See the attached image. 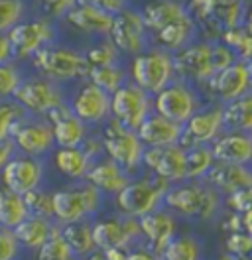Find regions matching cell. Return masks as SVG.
<instances>
[{"label": "cell", "instance_id": "34", "mask_svg": "<svg viewBox=\"0 0 252 260\" xmlns=\"http://www.w3.org/2000/svg\"><path fill=\"white\" fill-rule=\"evenodd\" d=\"M225 126L227 130L252 132V91L225 105Z\"/></svg>", "mask_w": 252, "mask_h": 260}, {"label": "cell", "instance_id": "31", "mask_svg": "<svg viewBox=\"0 0 252 260\" xmlns=\"http://www.w3.org/2000/svg\"><path fill=\"white\" fill-rule=\"evenodd\" d=\"M55 225H57V223H53L51 219L28 215L20 225L14 227V235L22 246L32 248V250H38V248L51 237Z\"/></svg>", "mask_w": 252, "mask_h": 260}, {"label": "cell", "instance_id": "9", "mask_svg": "<svg viewBox=\"0 0 252 260\" xmlns=\"http://www.w3.org/2000/svg\"><path fill=\"white\" fill-rule=\"evenodd\" d=\"M12 99L32 116H47L53 109L67 103L61 83L40 73L24 77Z\"/></svg>", "mask_w": 252, "mask_h": 260}, {"label": "cell", "instance_id": "5", "mask_svg": "<svg viewBox=\"0 0 252 260\" xmlns=\"http://www.w3.org/2000/svg\"><path fill=\"white\" fill-rule=\"evenodd\" d=\"M128 77L134 85H138L140 89L154 97L177 79L173 69V53L158 46H150L130 59Z\"/></svg>", "mask_w": 252, "mask_h": 260}, {"label": "cell", "instance_id": "48", "mask_svg": "<svg viewBox=\"0 0 252 260\" xmlns=\"http://www.w3.org/2000/svg\"><path fill=\"white\" fill-rule=\"evenodd\" d=\"M223 203L235 213H244L252 207V189H240L223 197Z\"/></svg>", "mask_w": 252, "mask_h": 260}, {"label": "cell", "instance_id": "21", "mask_svg": "<svg viewBox=\"0 0 252 260\" xmlns=\"http://www.w3.org/2000/svg\"><path fill=\"white\" fill-rule=\"evenodd\" d=\"M140 221V233L142 237L146 241V246L162 256V252L166 250V246L172 243V239L177 235V219L175 215L170 213L168 209L160 207L158 211L148 213L138 219Z\"/></svg>", "mask_w": 252, "mask_h": 260}, {"label": "cell", "instance_id": "18", "mask_svg": "<svg viewBox=\"0 0 252 260\" xmlns=\"http://www.w3.org/2000/svg\"><path fill=\"white\" fill-rule=\"evenodd\" d=\"M185 158L187 150L181 144L172 146H156L144 150V168L168 183L185 181Z\"/></svg>", "mask_w": 252, "mask_h": 260}, {"label": "cell", "instance_id": "17", "mask_svg": "<svg viewBox=\"0 0 252 260\" xmlns=\"http://www.w3.org/2000/svg\"><path fill=\"white\" fill-rule=\"evenodd\" d=\"M140 237V221L136 217H126V215L118 213L112 217L97 219L93 223V239L97 250L130 246Z\"/></svg>", "mask_w": 252, "mask_h": 260}, {"label": "cell", "instance_id": "37", "mask_svg": "<svg viewBox=\"0 0 252 260\" xmlns=\"http://www.w3.org/2000/svg\"><path fill=\"white\" fill-rule=\"evenodd\" d=\"M85 53V59L89 69L93 67H105V65H114V63H122V53L120 49L112 44L109 36L107 38H99V42H93L91 46L83 49Z\"/></svg>", "mask_w": 252, "mask_h": 260}, {"label": "cell", "instance_id": "25", "mask_svg": "<svg viewBox=\"0 0 252 260\" xmlns=\"http://www.w3.org/2000/svg\"><path fill=\"white\" fill-rule=\"evenodd\" d=\"M140 136L142 144L146 148L156 146H172L181 142V134H183V124L173 122L170 118L158 114L156 111L150 114L140 126L136 128Z\"/></svg>", "mask_w": 252, "mask_h": 260}, {"label": "cell", "instance_id": "12", "mask_svg": "<svg viewBox=\"0 0 252 260\" xmlns=\"http://www.w3.org/2000/svg\"><path fill=\"white\" fill-rule=\"evenodd\" d=\"M173 69L175 77L201 87L209 81L217 71L213 63V42L197 38L189 46L173 53Z\"/></svg>", "mask_w": 252, "mask_h": 260}, {"label": "cell", "instance_id": "51", "mask_svg": "<svg viewBox=\"0 0 252 260\" xmlns=\"http://www.w3.org/2000/svg\"><path fill=\"white\" fill-rule=\"evenodd\" d=\"M126 260H162V258L158 254H154L148 246H144V248H130Z\"/></svg>", "mask_w": 252, "mask_h": 260}, {"label": "cell", "instance_id": "22", "mask_svg": "<svg viewBox=\"0 0 252 260\" xmlns=\"http://www.w3.org/2000/svg\"><path fill=\"white\" fill-rule=\"evenodd\" d=\"M46 118L51 122L57 148L81 146L83 140L89 136V124H85L79 116L73 114L69 103H63L57 109H53Z\"/></svg>", "mask_w": 252, "mask_h": 260}, {"label": "cell", "instance_id": "13", "mask_svg": "<svg viewBox=\"0 0 252 260\" xmlns=\"http://www.w3.org/2000/svg\"><path fill=\"white\" fill-rule=\"evenodd\" d=\"M154 113V97L132 81L124 83L110 95V114L126 128L136 130Z\"/></svg>", "mask_w": 252, "mask_h": 260}, {"label": "cell", "instance_id": "4", "mask_svg": "<svg viewBox=\"0 0 252 260\" xmlns=\"http://www.w3.org/2000/svg\"><path fill=\"white\" fill-rule=\"evenodd\" d=\"M172 183L156 178L148 172V176H134L122 191L114 195V207L120 215L140 219L148 213L164 207V195Z\"/></svg>", "mask_w": 252, "mask_h": 260}, {"label": "cell", "instance_id": "23", "mask_svg": "<svg viewBox=\"0 0 252 260\" xmlns=\"http://www.w3.org/2000/svg\"><path fill=\"white\" fill-rule=\"evenodd\" d=\"M63 22L79 34L93 36V38H107L110 34V28H112L114 16L109 14V12H103V10L94 8L91 4L77 2V6H73L67 12Z\"/></svg>", "mask_w": 252, "mask_h": 260}, {"label": "cell", "instance_id": "53", "mask_svg": "<svg viewBox=\"0 0 252 260\" xmlns=\"http://www.w3.org/2000/svg\"><path fill=\"white\" fill-rule=\"evenodd\" d=\"M128 252H130V246H116V248L103 250V254H105L107 260H126L128 258Z\"/></svg>", "mask_w": 252, "mask_h": 260}, {"label": "cell", "instance_id": "46", "mask_svg": "<svg viewBox=\"0 0 252 260\" xmlns=\"http://www.w3.org/2000/svg\"><path fill=\"white\" fill-rule=\"evenodd\" d=\"M77 2L79 0H38L42 14L51 18V20H55V22L67 16V12L73 6H77Z\"/></svg>", "mask_w": 252, "mask_h": 260}, {"label": "cell", "instance_id": "58", "mask_svg": "<svg viewBox=\"0 0 252 260\" xmlns=\"http://www.w3.org/2000/svg\"><path fill=\"white\" fill-rule=\"evenodd\" d=\"M219 260H235V258H233V256H231V254H225V256H220Z\"/></svg>", "mask_w": 252, "mask_h": 260}, {"label": "cell", "instance_id": "7", "mask_svg": "<svg viewBox=\"0 0 252 260\" xmlns=\"http://www.w3.org/2000/svg\"><path fill=\"white\" fill-rule=\"evenodd\" d=\"M101 138H103L107 158L114 160L120 168H124L132 178L140 174L142 166H144L142 160H144L146 146L142 144L136 130L126 128L124 124H120L118 120H114L110 116L109 120L103 124Z\"/></svg>", "mask_w": 252, "mask_h": 260}, {"label": "cell", "instance_id": "40", "mask_svg": "<svg viewBox=\"0 0 252 260\" xmlns=\"http://www.w3.org/2000/svg\"><path fill=\"white\" fill-rule=\"evenodd\" d=\"M36 260H77V256L73 254V250L63 239L59 223L55 225L51 237L36 250Z\"/></svg>", "mask_w": 252, "mask_h": 260}, {"label": "cell", "instance_id": "47", "mask_svg": "<svg viewBox=\"0 0 252 260\" xmlns=\"http://www.w3.org/2000/svg\"><path fill=\"white\" fill-rule=\"evenodd\" d=\"M20 246L22 244L16 239L14 229L0 227V260H16Z\"/></svg>", "mask_w": 252, "mask_h": 260}, {"label": "cell", "instance_id": "43", "mask_svg": "<svg viewBox=\"0 0 252 260\" xmlns=\"http://www.w3.org/2000/svg\"><path fill=\"white\" fill-rule=\"evenodd\" d=\"M22 81H24V71L20 67V61L10 59L0 63V101L14 97Z\"/></svg>", "mask_w": 252, "mask_h": 260}, {"label": "cell", "instance_id": "16", "mask_svg": "<svg viewBox=\"0 0 252 260\" xmlns=\"http://www.w3.org/2000/svg\"><path fill=\"white\" fill-rule=\"evenodd\" d=\"M227 130L225 126V105L213 103L209 107H201L197 113L183 124L181 146L191 148L197 144H213L220 134Z\"/></svg>", "mask_w": 252, "mask_h": 260}, {"label": "cell", "instance_id": "56", "mask_svg": "<svg viewBox=\"0 0 252 260\" xmlns=\"http://www.w3.org/2000/svg\"><path fill=\"white\" fill-rule=\"evenodd\" d=\"M244 24H246V28L252 32V2L248 4V12H246V20H244Z\"/></svg>", "mask_w": 252, "mask_h": 260}, {"label": "cell", "instance_id": "24", "mask_svg": "<svg viewBox=\"0 0 252 260\" xmlns=\"http://www.w3.org/2000/svg\"><path fill=\"white\" fill-rule=\"evenodd\" d=\"M211 148L217 162L252 166V132L225 130Z\"/></svg>", "mask_w": 252, "mask_h": 260}, {"label": "cell", "instance_id": "57", "mask_svg": "<svg viewBox=\"0 0 252 260\" xmlns=\"http://www.w3.org/2000/svg\"><path fill=\"white\" fill-rule=\"evenodd\" d=\"M246 67H248V75H250V81H252V59L246 61Z\"/></svg>", "mask_w": 252, "mask_h": 260}, {"label": "cell", "instance_id": "54", "mask_svg": "<svg viewBox=\"0 0 252 260\" xmlns=\"http://www.w3.org/2000/svg\"><path fill=\"white\" fill-rule=\"evenodd\" d=\"M240 217H242V231L252 235V207L246 209L244 213H240Z\"/></svg>", "mask_w": 252, "mask_h": 260}, {"label": "cell", "instance_id": "8", "mask_svg": "<svg viewBox=\"0 0 252 260\" xmlns=\"http://www.w3.org/2000/svg\"><path fill=\"white\" fill-rule=\"evenodd\" d=\"M57 38H59V30L55 20L44 14L24 18L18 26L8 32V40H10L16 61H30L42 48L57 42Z\"/></svg>", "mask_w": 252, "mask_h": 260}, {"label": "cell", "instance_id": "26", "mask_svg": "<svg viewBox=\"0 0 252 260\" xmlns=\"http://www.w3.org/2000/svg\"><path fill=\"white\" fill-rule=\"evenodd\" d=\"M205 181L213 185L223 197L240 189H252V166L217 162L207 174Z\"/></svg>", "mask_w": 252, "mask_h": 260}, {"label": "cell", "instance_id": "2", "mask_svg": "<svg viewBox=\"0 0 252 260\" xmlns=\"http://www.w3.org/2000/svg\"><path fill=\"white\" fill-rule=\"evenodd\" d=\"M248 0H189L187 10L197 22L199 38L219 42L229 28L244 24Z\"/></svg>", "mask_w": 252, "mask_h": 260}, {"label": "cell", "instance_id": "1", "mask_svg": "<svg viewBox=\"0 0 252 260\" xmlns=\"http://www.w3.org/2000/svg\"><path fill=\"white\" fill-rule=\"evenodd\" d=\"M164 209L187 221H213L223 209V195L205 179H185L168 187Z\"/></svg>", "mask_w": 252, "mask_h": 260}, {"label": "cell", "instance_id": "45", "mask_svg": "<svg viewBox=\"0 0 252 260\" xmlns=\"http://www.w3.org/2000/svg\"><path fill=\"white\" fill-rule=\"evenodd\" d=\"M225 248L233 258H248L252 256V235L246 231H233L225 239Z\"/></svg>", "mask_w": 252, "mask_h": 260}, {"label": "cell", "instance_id": "10", "mask_svg": "<svg viewBox=\"0 0 252 260\" xmlns=\"http://www.w3.org/2000/svg\"><path fill=\"white\" fill-rule=\"evenodd\" d=\"M201 107L203 99L197 91V85L183 79H175L154 95V111L179 124H185Z\"/></svg>", "mask_w": 252, "mask_h": 260}, {"label": "cell", "instance_id": "32", "mask_svg": "<svg viewBox=\"0 0 252 260\" xmlns=\"http://www.w3.org/2000/svg\"><path fill=\"white\" fill-rule=\"evenodd\" d=\"M59 231H61L65 243L69 244V248L73 250V254L77 258H85V256H89L91 252L97 250L93 239V223L89 219L59 225Z\"/></svg>", "mask_w": 252, "mask_h": 260}, {"label": "cell", "instance_id": "41", "mask_svg": "<svg viewBox=\"0 0 252 260\" xmlns=\"http://www.w3.org/2000/svg\"><path fill=\"white\" fill-rule=\"evenodd\" d=\"M28 116V113L16 103L14 99H4L0 101V142L10 140L16 124Z\"/></svg>", "mask_w": 252, "mask_h": 260}, {"label": "cell", "instance_id": "30", "mask_svg": "<svg viewBox=\"0 0 252 260\" xmlns=\"http://www.w3.org/2000/svg\"><path fill=\"white\" fill-rule=\"evenodd\" d=\"M93 160L83 152L81 146L73 148H57L53 152V166L55 170L71 181H83L87 178V172Z\"/></svg>", "mask_w": 252, "mask_h": 260}, {"label": "cell", "instance_id": "6", "mask_svg": "<svg viewBox=\"0 0 252 260\" xmlns=\"http://www.w3.org/2000/svg\"><path fill=\"white\" fill-rule=\"evenodd\" d=\"M105 193L87 179L53 191V219L65 225L81 219H91L103 209Z\"/></svg>", "mask_w": 252, "mask_h": 260}, {"label": "cell", "instance_id": "28", "mask_svg": "<svg viewBox=\"0 0 252 260\" xmlns=\"http://www.w3.org/2000/svg\"><path fill=\"white\" fill-rule=\"evenodd\" d=\"M197 38H199L197 22L193 20L191 14H187L185 18H181V20H177V22L152 34V46H158V48L166 49L170 53H177L179 49L189 46Z\"/></svg>", "mask_w": 252, "mask_h": 260}, {"label": "cell", "instance_id": "3", "mask_svg": "<svg viewBox=\"0 0 252 260\" xmlns=\"http://www.w3.org/2000/svg\"><path fill=\"white\" fill-rule=\"evenodd\" d=\"M30 61L36 73L49 77L61 85L83 81L89 75V65L85 59V53L81 49L65 46L59 42H53L46 48H42Z\"/></svg>", "mask_w": 252, "mask_h": 260}, {"label": "cell", "instance_id": "39", "mask_svg": "<svg viewBox=\"0 0 252 260\" xmlns=\"http://www.w3.org/2000/svg\"><path fill=\"white\" fill-rule=\"evenodd\" d=\"M220 42H225L229 48L235 51L238 61H250L252 59V32L246 28V24H240L235 28H229L223 34Z\"/></svg>", "mask_w": 252, "mask_h": 260}, {"label": "cell", "instance_id": "27", "mask_svg": "<svg viewBox=\"0 0 252 260\" xmlns=\"http://www.w3.org/2000/svg\"><path fill=\"white\" fill-rule=\"evenodd\" d=\"M85 179L89 183H93L94 187L105 195H116L130 183L132 176L126 172L124 168H120L114 160L103 156V158H99L91 164Z\"/></svg>", "mask_w": 252, "mask_h": 260}, {"label": "cell", "instance_id": "33", "mask_svg": "<svg viewBox=\"0 0 252 260\" xmlns=\"http://www.w3.org/2000/svg\"><path fill=\"white\" fill-rule=\"evenodd\" d=\"M26 217H28V209L24 203V195L2 185L0 187V227L14 229Z\"/></svg>", "mask_w": 252, "mask_h": 260}, {"label": "cell", "instance_id": "36", "mask_svg": "<svg viewBox=\"0 0 252 260\" xmlns=\"http://www.w3.org/2000/svg\"><path fill=\"white\" fill-rule=\"evenodd\" d=\"M87 79L91 83H94L97 87H101L103 91H107L109 95H112V93L118 91L124 83L130 81L128 69H126L122 63L105 65V67H93V69H89Z\"/></svg>", "mask_w": 252, "mask_h": 260}, {"label": "cell", "instance_id": "59", "mask_svg": "<svg viewBox=\"0 0 252 260\" xmlns=\"http://www.w3.org/2000/svg\"><path fill=\"white\" fill-rule=\"evenodd\" d=\"M235 260H252V256H248V258H235Z\"/></svg>", "mask_w": 252, "mask_h": 260}, {"label": "cell", "instance_id": "11", "mask_svg": "<svg viewBox=\"0 0 252 260\" xmlns=\"http://www.w3.org/2000/svg\"><path fill=\"white\" fill-rule=\"evenodd\" d=\"M109 38L120 49V53L128 57H134L152 46L150 30L144 22L140 8L136 6H128L114 16Z\"/></svg>", "mask_w": 252, "mask_h": 260}, {"label": "cell", "instance_id": "14", "mask_svg": "<svg viewBox=\"0 0 252 260\" xmlns=\"http://www.w3.org/2000/svg\"><path fill=\"white\" fill-rule=\"evenodd\" d=\"M10 140L14 142L16 150L34 158H44L55 148L53 128L46 116H24L16 124Z\"/></svg>", "mask_w": 252, "mask_h": 260}, {"label": "cell", "instance_id": "42", "mask_svg": "<svg viewBox=\"0 0 252 260\" xmlns=\"http://www.w3.org/2000/svg\"><path fill=\"white\" fill-rule=\"evenodd\" d=\"M24 18H28L26 0H0V36L8 34Z\"/></svg>", "mask_w": 252, "mask_h": 260}, {"label": "cell", "instance_id": "50", "mask_svg": "<svg viewBox=\"0 0 252 260\" xmlns=\"http://www.w3.org/2000/svg\"><path fill=\"white\" fill-rule=\"evenodd\" d=\"M14 152H16V146L12 140L0 142V172H2V168H4L6 164L10 162V158L14 156Z\"/></svg>", "mask_w": 252, "mask_h": 260}, {"label": "cell", "instance_id": "20", "mask_svg": "<svg viewBox=\"0 0 252 260\" xmlns=\"http://www.w3.org/2000/svg\"><path fill=\"white\" fill-rule=\"evenodd\" d=\"M44 176H46V168L42 158H34L26 154L12 156L10 162L2 168V183L20 195L28 193L36 187H42Z\"/></svg>", "mask_w": 252, "mask_h": 260}, {"label": "cell", "instance_id": "52", "mask_svg": "<svg viewBox=\"0 0 252 260\" xmlns=\"http://www.w3.org/2000/svg\"><path fill=\"white\" fill-rule=\"evenodd\" d=\"M10 59H14L12 46H10L8 34H2V36H0V63H4V61H10Z\"/></svg>", "mask_w": 252, "mask_h": 260}, {"label": "cell", "instance_id": "29", "mask_svg": "<svg viewBox=\"0 0 252 260\" xmlns=\"http://www.w3.org/2000/svg\"><path fill=\"white\" fill-rule=\"evenodd\" d=\"M150 36L189 14L187 2L181 0H148L140 8Z\"/></svg>", "mask_w": 252, "mask_h": 260}, {"label": "cell", "instance_id": "35", "mask_svg": "<svg viewBox=\"0 0 252 260\" xmlns=\"http://www.w3.org/2000/svg\"><path fill=\"white\" fill-rule=\"evenodd\" d=\"M185 179H205L211 168L217 164L213 148L209 144H197V146L185 148Z\"/></svg>", "mask_w": 252, "mask_h": 260}, {"label": "cell", "instance_id": "55", "mask_svg": "<svg viewBox=\"0 0 252 260\" xmlns=\"http://www.w3.org/2000/svg\"><path fill=\"white\" fill-rule=\"evenodd\" d=\"M83 260H107L105 258V254H103V250H94V252H91L89 256H85Z\"/></svg>", "mask_w": 252, "mask_h": 260}, {"label": "cell", "instance_id": "38", "mask_svg": "<svg viewBox=\"0 0 252 260\" xmlns=\"http://www.w3.org/2000/svg\"><path fill=\"white\" fill-rule=\"evenodd\" d=\"M203 246L193 235H175L162 252V260H201Z\"/></svg>", "mask_w": 252, "mask_h": 260}, {"label": "cell", "instance_id": "49", "mask_svg": "<svg viewBox=\"0 0 252 260\" xmlns=\"http://www.w3.org/2000/svg\"><path fill=\"white\" fill-rule=\"evenodd\" d=\"M79 2L91 4V6L103 10V12H109L112 16H116L118 12H122L124 8L130 6V0H79Z\"/></svg>", "mask_w": 252, "mask_h": 260}, {"label": "cell", "instance_id": "44", "mask_svg": "<svg viewBox=\"0 0 252 260\" xmlns=\"http://www.w3.org/2000/svg\"><path fill=\"white\" fill-rule=\"evenodd\" d=\"M24 203L28 215L53 219V193H49L42 187H36L28 193H24Z\"/></svg>", "mask_w": 252, "mask_h": 260}, {"label": "cell", "instance_id": "15", "mask_svg": "<svg viewBox=\"0 0 252 260\" xmlns=\"http://www.w3.org/2000/svg\"><path fill=\"white\" fill-rule=\"evenodd\" d=\"M75 116L89 126H103L110 116V95L89 79H83L67 101Z\"/></svg>", "mask_w": 252, "mask_h": 260}, {"label": "cell", "instance_id": "19", "mask_svg": "<svg viewBox=\"0 0 252 260\" xmlns=\"http://www.w3.org/2000/svg\"><path fill=\"white\" fill-rule=\"evenodd\" d=\"M207 89L209 97L215 103L227 105L235 99L242 97L244 93L252 91V81L248 75V67L244 61H235L233 65L217 71L209 81L201 85Z\"/></svg>", "mask_w": 252, "mask_h": 260}]
</instances>
